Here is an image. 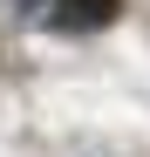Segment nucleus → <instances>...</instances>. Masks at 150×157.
I'll return each instance as SVG.
<instances>
[{"label": "nucleus", "mask_w": 150, "mask_h": 157, "mask_svg": "<svg viewBox=\"0 0 150 157\" xmlns=\"http://www.w3.org/2000/svg\"><path fill=\"white\" fill-rule=\"evenodd\" d=\"M109 21H123V0H55L62 34H103Z\"/></svg>", "instance_id": "obj_1"}]
</instances>
